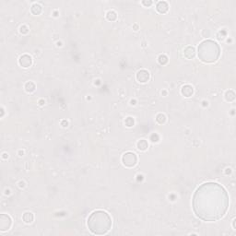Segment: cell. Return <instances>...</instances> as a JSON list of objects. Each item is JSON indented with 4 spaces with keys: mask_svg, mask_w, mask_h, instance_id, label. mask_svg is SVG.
<instances>
[{
    "mask_svg": "<svg viewBox=\"0 0 236 236\" xmlns=\"http://www.w3.org/2000/svg\"><path fill=\"white\" fill-rule=\"evenodd\" d=\"M194 213L204 221H217L226 214L229 195L225 188L214 182L201 185L193 195Z\"/></svg>",
    "mask_w": 236,
    "mask_h": 236,
    "instance_id": "obj_1",
    "label": "cell"
},
{
    "mask_svg": "<svg viewBox=\"0 0 236 236\" xmlns=\"http://www.w3.org/2000/svg\"><path fill=\"white\" fill-rule=\"evenodd\" d=\"M89 230L93 234L102 235L107 233L112 228V219L103 210H96L91 213L87 221Z\"/></svg>",
    "mask_w": 236,
    "mask_h": 236,
    "instance_id": "obj_2",
    "label": "cell"
},
{
    "mask_svg": "<svg viewBox=\"0 0 236 236\" xmlns=\"http://www.w3.org/2000/svg\"><path fill=\"white\" fill-rule=\"evenodd\" d=\"M198 55L202 62L214 63L220 57V48L216 42L212 40H205L198 45Z\"/></svg>",
    "mask_w": 236,
    "mask_h": 236,
    "instance_id": "obj_3",
    "label": "cell"
},
{
    "mask_svg": "<svg viewBox=\"0 0 236 236\" xmlns=\"http://www.w3.org/2000/svg\"><path fill=\"white\" fill-rule=\"evenodd\" d=\"M122 161L124 163V165H126L127 167H133L136 164L137 157L133 152H127L123 155Z\"/></svg>",
    "mask_w": 236,
    "mask_h": 236,
    "instance_id": "obj_4",
    "label": "cell"
},
{
    "mask_svg": "<svg viewBox=\"0 0 236 236\" xmlns=\"http://www.w3.org/2000/svg\"><path fill=\"white\" fill-rule=\"evenodd\" d=\"M11 226V219L9 216L2 214L0 217V230L2 232L8 231Z\"/></svg>",
    "mask_w": 236,
    "mask_h": 236,
    "instance_id": "obj_5",
    "label": "cell"
},
{
    "mask_svg": "<svg viewBox=\"0 0 236 236\" xmlns=\"http://www.w3.org/2000/svg\"><path fill=\"white\" fill-rule=\"evenodd\" d=\"M136 80H139V82H141V83H145V82H147L149 80V73L147 70L142 69V70L137 72V74H136Z\"/></svg>",
    "mask_w": 236,
    "mask_h": 236,
    "instance_id": "obj_6",
    "label": "cell"
},
{
    "mask_svg": "<svg viewBox=\"0 0 236 236\" xmlns=\"http://www.w3.org/2000/svg\"><path fill=\"white\" fill-rule=\"evenodd\" d=\"M31 64H32V59L28 55H24L19 58V65L23 68H29L31 65Z\"/></svg>",
    "mask_w": 236,
    "mask_h": 236,
    "instance_id": "obj_7",
    "label": "cell"
},
{
    "mask_svg": "<svg viewBox=\"0 0 236 236\" xmlns=\"http://www.w3.org/2000/svg\"><path fill=\"white\" fill-rule=\"evenodd\" d=\"M156 9L160 13H161V14H164V13H166L169 9V5L165 1H160L158 4H157Z\"/></svg>",
    "mask_w": 236,
    "mask_h": 236,
    "instance_id": "obj_8",
    "label": "cell"
},
{
    "mask_svg": "<svg viewBox=\"0 0 236 236\" xmlns=\"http://www.w3.org/2000/svg\"><path fill=\"white\" fill-rule=\"evenodd\" d=\"M181 92L183 96H186V97H190L193 92H194V90H193V87L192 86H190V85H186V86H183L182 88V90H181Z\"/></svg>",
    "mask_w": 236,
    "mask_h": 236,
    "instance_id": "obj_9",
    "label": "cell"
},
{
    "mask_svg": "<svg viewBox=\"0 0 236 236\" xmlns=\"http://www.w3.org/2000/svg\"><path fill=\"white\" fill-rule=\"evenodd\" d=\"M195 48L192 46H188L183 50V55H185V56L187 59H192L195 56Z\"/></svg>",
    "mask_w": 236,
    "mask_h": 236,
    "instance_id": "obj_10",
    "label": "cell"
},
{
    "mask_svg": "<svg viewBox=\"0 0 236 236\" xmlns=\"http://www.w3.org/2000/svg\"><path fill=\"white\" fill-rule=\"evenodd\" d=\"M22 219H23V220L26 222V223H31V222L33 221L34 216H33V214L31 213V212H26V213H24Z\"/></svg>",
    "mask_w": 236,
    "mask_h": 236,
    "instance_id": "obj_11",
    "label": "cell"
},
{
    "mask_svg": "<svg viewBox=\"0 0 236 236\" xmlns=\"http://www.w3.org/2000/svg\"><path fill=\"white\" fill-rule=\"evenodd\" d=\"M31 13L32 14H34V15H39L40 13L42 12L43 9H42V6L40 5H38V4H34V5H32L31 6Z\"/></svg>",
    "mask_w": 236,
    "mask_h": 236,
    "instance_id": "obj_12",
    "label": "cell"
},
{
    "mask_svg": "<svg viewBox=\"0 0 236 236\" xmlns=\"http://www.w3.org/2000/svg\"><path fill=\"white\" fill-rule=\"evenodd\" d=\"M137 148L140 150H146L148 149V142L146 140H140L137 142Z\"/></svg>",
    "mask_w": 236,
    "mask_h": 236,
    "instance_id": "obj_13",
    "label": "cell"
},
{
    "mask_svg": "<svg viewBox=\"0 0 236 236\" xmlns=\"http://www.w3.org/2000/svg\"><path fill=\"white\" fill-rule=\"evenodd\" d=\"M225 98H226V100L229 101V102H232L235 99V93L233 92L232 90H229L226 92L225 94Z\"/></svg>",
    "mask_w": 236,
    "mask_h": 236,
    "instance_id": "obj_14",
    "label": "cell"
},
{
    "mask_svg": "<svg viewBox=\"0 0 236 236\" xmlns=\"http://www.w3.org/2000/svg\"><path fill=\"white\" fill-rule=\"evenodd\" d=\"M25 89L28 92H31V91H33L35 90V85L32 82H28L25 85Z\"/></svg>",
    "mask_w": 236,
    "mask_h": 236,
    "instance_id": "obj_15",
    "label": "cell"
},
{
    "mask_svg": "<svg viewBox=\"0 0 236 236\" xmlns=\"http://www.w3.org/2000/svg\"><path fill=\"white\" fill-rule=\"evenodd\" d=\"M116 18H117V16H116V13L114 11H109L107 13V18L109 19V21H114L116 19Z\"/></svg>",
    "mask_w": 236,
    "mask_h": 236,
    "instance_id": "obj_16",
    "label": "cell"
},
{
    "mask_svg": "<svg viewBox=\"0 0 236 236\" xmlns=\"http://www.w3.org/2000/svg\"><path fill=\"white\" fill-rule=\"evenodd\" d=\"M156 120L158 121V123H160V124H163V123L165 122V120H166V117H165V115H164V114H160L157 115Z\"/></svg>",
    "mask_w": 236,
    "mask_h": 236,
    "instance_id": "obj_17",
    "label": "cell"
},
{
    "mask_svg": "<svg viewBox=\"0 0 236 236\" xmlns=\"http://www.w3.org/2000/svg\"><path fill=\"white\" fill-rule=\"evenodd\" d=\"M159 62H160V64H161V65H165V64L168 62V57H167L166 55H160V56H159Z\"/></svg>",
    "mask_w": 236,
    "mask_h": 236,
    "instance_id": "obj_18",
    "label": "cell"
},
{
    "mask_svg": "<svg viewBox=\"0 0 236 236\" xmlns=\"http://www.w3.org/2000/svg\"><path fill=\"white\" fill-rule=\"evenodd\" d=\"M126 124L127 127H132L134 124V120L131 117H128L127 119L126 120Z\"/></svg>",
    "mask_w": 236,
    "mask_h": 236,
    "instance_id": "obj_19",
    "label": "cell"
},
{
    "mask_svg": "<svg viewBox=\"0 0 236 236\" xmlns=\"http://www.w3.org/2000/svg\"><path fill=\"white\" fill-rule=\"evenodd\" d=\"M151 3H152L151 1H149V2L144 1V2H143V4H144V5H147V6H150V5H151Z\"/></svg>",
    "mask_w": 236,
    "mask_h": 236,
    "instance_id": "obj_20",
    "label": "cell"
}]
</instances>
